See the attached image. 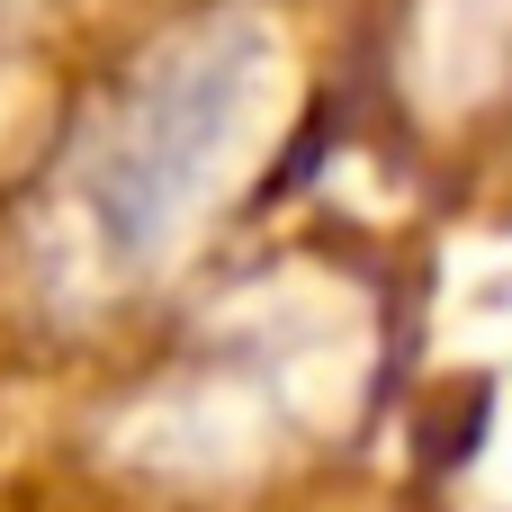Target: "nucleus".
Returning <instances> with one entry per match:
<instances>
[{
  "instance_id": "obj_1",
  "label": "nucleus",
  "mask_w": 512,
  "mask_h": 512,
  "mask_svg": "<svg viewBox=\"0 0 512 512\" xmlns=\"http://www.w3.org/2000/svg\"><path fill=\"white\" fill-rule=\"evenodd\" d=\"M261 72V27L243 9H198L162 27L72 126V207L108 261H153L207 162L243 126Z\"/></svg>"
}]
</instances>
